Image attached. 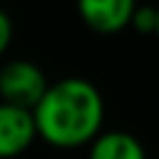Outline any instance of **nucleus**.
Wrapping results in <instances>:
<instances>
[{"mask_svg": "<svg viewBox=\"0 0 159 159\" xmlns=\"http://www.w3.org/2000/svg\"><path fill=\"white\" fill-rule=\"evenodd\" d=\"M35 132L57 149H77L89 144L104 124V99L94 82L84 77H65L47 84L42 99L32 109Z\"/></svg>", "mask_w": 159, "mask_h": 159, "instance_id": "obj_1", "label": "nucleus"}, {"mask_svg": "<svg viewBox=\"0 0 159 159\" xmlns=\"http://www.w3.org/2000/svg\"><path fill=\"white\" fill-rule=\"evenodd\" d=\"M47 77L32 60H7L0 67V102L20 107V109H35V104L42 99L47 89Z\"/></svg>", "mask_w": 159, "mask_h": 159, "instance_id": "obj_2", "label": "nucleus"}, {"mask_svg": "<svg viewBox=\"0 0 159 159\" xmlns=\"http://www.w3.org/2000/svg\"><path fill=\"white\" fill-rule=\"evenodd\" d=\"M37 139L32 112L0 102V159L22 154Z\"/></svg>", "mask_w": 159, "mask_h": 159, "instance_id": "obj_3", "label": "nucleus"}, {"mask_svg": "<svg viewBox=\"0 0 159 159\" xmlns=\"http://www.w3.org/2000/svg\"><path fill=\"white\" fill-rule=\"evenodd\" d=\"M134 7L137 5L132 0H82L77 5V12L89 30L112 35L129 27Z\"/></svg>", "mask_w": 159, "mask_h": 159, "instance_id": "obj_4", "label": "nucleus"}, {"mask_svg": "<svg viewBox=\"0 0 159 159\" xmlns=\"http://www.w3.org/2000/svg\"><path fill=\"white\" fill-rule=\"evenodd\" d=\"M87 147V159H149L139 137L122 129L99 132Z\"/></svg>", "mask_w": 159, "mask_h": 159, "instance_id": "obj_5", "label": "nucleus"}, {"mask_svg": "<svg viewBox=\"0 0 159 159\" xmlns=\"http://www.w3.org/2000/svg\"><path fill=\"white\" fill-rule=\"evenodd\" d=\"M129 27H134L137 32H144V35H154L157 7H152V5H137L134 12H132V20H129Z\"/></svg>", "mask_w": 159, "mask_h": 159, "instance_id": "obj_6", "label": "nucleus"}, {"mask_svg": "<svg viewBox=\"0 0 159 159\" xmlns=\"http://www.w3.org/2000/svg\"><path fill=\"white\" fill-rule=\"evenodd\" d=\"M10 40H12V20L5 10H0V57L10 47Z\"/></svg>", "mask_w": 159, "mask_h": 159, "instance_id": "obj_7", "label": "nucleus"}, {"mask_svg": "<svg viewBox=\"0 0 159 159\" xmlns=\"http://www.w3.org/2000/svg\"><path fill=\"white\" fill-rule=\"evenodd\" d=\"M154 35L159 37V7H157V27H154Z\"/></svg>", "mask_w": 159, "mask_h": 159, "instance_id": "obj_8", "label": "nucleus"}]
</instances>
